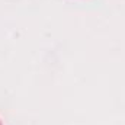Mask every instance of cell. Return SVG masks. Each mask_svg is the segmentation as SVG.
Instances as JSON below:
<instances>
[{"label": "cell", "instance_id": "6da1fadb", "mask_svg": "<svg viewBox=\"0 0 125 125\" xmlns=\"http://www.w3.org/2000/svg\"><path fill=\"white\" fill-rule=\"evenodd\" d=\"M0 125H1V122H0Z\"/></svg>", "mask_w": 125, "mask_h": 125}]
</instances>
